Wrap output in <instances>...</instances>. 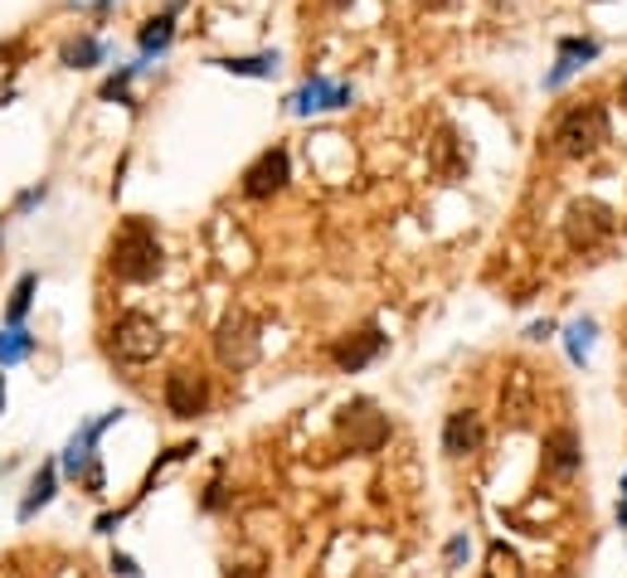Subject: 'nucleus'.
Listing matches in <instances>:
<instances>
[{
  "label": "nucleus",
  "instance_id": "26",
  "mask_svg": "<svg viewBox=\"0 0 627 578\" xmlns=\"http://www.w3.org/2000/svg\"><path fill=\"white\" fill-rule=\"evenodd\" d=\"M73 5H78V10H108L112 0H73Z\"/></svg>",
  "mask_w": 627,
  "mask_h": 578
},
{
  "label": "nucleus",
  "instance_id": "20",
  "mask_svg": "<svg viewBox=\"0 0 627 578\" xmlns=\"http://www.w3.org/2000/svg\"><path fill=\"white\" fill-rule=\"evenodd\" d=\"M224 73H238V78H273L278 73V54H254V59H219Z\"/></svg>",
  "mask_w": 627,
  "mask_h": 578
},
{
  "label": "nucleus",
  "instance_id": "13",
  "mask_svg": "<svg viewBox=\"0 0 627 578\" xmlns=\"http://www.w3.org/2000/svg\"><path fill=\"white\" fill-rule=\"evenodd\" d=\"M351 102V88L346 83H327V78H311L307 88L292 93V112L307 118V112H331V108H346Z\"/></svg>",
  "mask_w": 627,
  "mask_h": 578
},
{
  "label": "nucleus",
  "instance_id": "14",
  "mask_svg": "<svg viewBox=\"0 0 627 578\" xmlns=\"http://www.w3.org/2000/svg\"><path fill=\"white\" fill-rule=\"evenodd\" d=\"M428 161H433V171L443 175V181H457V175L467 171V151L453 127H438V136L428 142Z\"/></svg>",
  "mask_w": 627,
  "mask_h": 578
},
{
  "label": "nucleus",
  "instance_id": "32",
  "mask_svg": "<svg viewBox=\"0 0 627 578\" xmlns=\"http://www.w3.org/2000/svg\"><path fill=\"white\" fill-rule=\"evenodd\" d=\"M623 491H627V481H623Z\"/></svg>",
  "mask_w": 627,
  "mask_h": 578
},
{
  "label": "nucleus",
  "instance_id": "29",
  "mask_svg": "<svg viewBox=\"0 0 627 578\" xmlns=\"http://www.w3.org/2000/svg\"><path fill=\"white\" fill-rule=\"evenodd\" d=\"M0 408H5V374H0Z\"/></svg>",
  "mask_w": 627,
  "mask_h": 578
},
{
  "label": "nucleus",
  "instance_id": "16",
  "mask_svg": "<svg viewBox=\"0 0 627 578\" xmlns=\"http://www.w3.org/2000/svg\"><path fill=\"white\" fill-rule=\"evenodd\" d=\"M589 59H599V45H593V39H564V45H560V64H555V73L545 78V88H560V83L569 78L574 69L589 64Z\"/></svg>",
  "mask_w": 627,
  "mask_h": 578
},
{
  "label": "nucleus",
  "instance_id": "25",
  "mask_svg": "<svg viewBox=\"0 0 627 578\" xmlns=\"http://www.w3.org/2000/svg\"><path fill=\"white\" fill-rule=\"evenodd\" d=\"M112 569H118L122 578H142V574H137V564H132L127 554H112Z\"/></svg>",
  "mask_w": 627,
  "mask_h": 578
},
{
  "label": "nucleus",
  "instance_id": "6",
  "mask_svg": "<svg viewBox=\"0 0 627 578\" xmlns=\"http://www.w3.org/2000/svg\"><path fill=\"white\" fill-rule=\"evenodd\" d=\"M336 433L351 452H380L384 438H390V418L380 414L374 398H351V404H341V414H336Z\"/></svg>",
  "mask_w": 627,
  "mask_h": 578
},
{
  "label": "nucleus",
  "instance_id": "18",
  "mask_svg": "<svg viewBox=\"0 0 627 578\" xmlns=\"http://www.w3.org/2000/svg\"><path fill=\"white\" fill-rule=\"evenodd\" d=\"M102 54H108V45L93 39V35H78V39H69V45H64V64L69 69H93V64H102Z\"/></svg>",
  "mask_w": 627,
  "mask_h": 578
},
{
  "label": "nucleus",
  "instance_id": "2",
  "mask_svg": "<svg viewBox=\"0 0 627 578\" xmlns=\"http://www.w3.org/2000/svg\"><path fill=\"white\" fill-rule=\"evenodd\" d=\"M608 142V112L603 102H574V108L560 112L555 132H550V151L564 156V161H583V156L603 151Z\"/></svg>",
  "mask_w": 627,
  "mask_h": 578
},
{
  "label": "nucleus",
  "instance_id": "15",
  "mask_svg": "<svg viewBox=\"0 0 627 578\" xmlns=\"http://www.w3.org/2000/svg\"><path fill=\"white\" fill-rule=\"evenodd\" d=\"M175 10H181V0H175L165 15H151L142 25V35H137V45H142V54L151 59V54H165L171 49V39H175Z\"/></svg>",
  "mask_w": 627,
  "mask_h": 578
},
{
  "label": "nucleus",
  "instance_id": "1",
  "mask_svg": "<svg viewBox=\"0 0 627 578\" xmlns=\"http://www.w3.org/2000/svg\"><path fill=\"white\" fill-rule=\"evenodd\" d=\"M108 268L118 282H132V287H142V282H156L165 268V244L161 234H156L151 219L132 214L118 224V234H112L108 244Z\"/></svg>",
  "mask_w": 627,
  "mask_h": 578
},
{
  "label": "nucleus",
  "instance_id": "5",
  "mask_svg": "<svg viewBox=\"0 0 627 578\" xmlns=\"http://www.w3.org/2000/svg\"><path fill=\"white\" fill-rule=\"evenodd\" d=\"M108 345H112V355H118V360L146 365V360H156V355H161L165 331H161V321L146 317V311H122V317L112 321Z\"/></svg>",
  "mask_w": 627,
  "mask_h": 578
},
{
  "label": "nucleus",
  "instance_id": "8",
  "mask_svg": "<svg viewBox=\"0 0 627 578\" xmlns=\"http://www.w3.org/2000/svg\"><path fill=\"white\" fill-rule=\"evenodd\" d=\"M287 181H292L287 151H282V146H268L258 161H248V171H244V195H248V199H273V195L287 190Z\"/></svg>",
  "mask_w": 627,
  "mask_h": 578
},
{
  "label": "nucleus",
  "instance_id": "9",
  "mask_svg": "<svg viewBox=\"0 0 627 578\" xmlns=\"http://www.w3.org/2000/svg\"><path fill=\"white\" fill-rule=\"evenodd\" d=\"M161 394H165V408H171L175 418H200L209 408V380L200 370H171Z\"/></svg>",
  "mask_w": 627,
  "mask_h": 578
},
{
  "label": "nucleus",
  "instance_id": "11",
  "mask_svg": "<svg viewBox=\"0 0 627 578\" xmlns=\"http://www.w3.org/2000/svg\"><path fill=\"white\" fill-rule=\"evenodd\" d=\"M487 428H482V414L477 408H457V414H447L443 423V452L447 457H472L477 447H482Z\"/></svg>",
  "mask_w": 627,
  "mask_h": 578
},
{
  "label": "nucleus",
  "instance_id": "19",
  "mask_svg": "<svg viewBox=\"0 0 627 578\" xmlns=\"http://www.w3.org/2000/svg\"><path fill=\"white\" fill-rule=\"evenodd\" d=\"M54 477H59L54 467H39V477L29 481V496H25V506H20V520H29V515H35L39 506H49V501H54Z\"/></svg>",
  "mask_w": 627,
  "mask_h": 578
},
{
  "label": "nucleus",
  "instance_id": "17",
  "mask_svg": "<svg viewBox=\"0 0 627 578\" xmlns=\"http://www.w3.org/2000/svg\"><path fill=\"white\" fill-rule=\"evenodd\" d=\"M482 578H526V564H520V554L511 550V544H491L487 550V564H482Z\"/></svg>",
  "mask_w": 627,
  "mask_h": 578
},
{
  "label": "nucleus",
  "instance_id": "10",
  "mask_svg": "<svg viewBox=\"0 0 627 578\" xmlns=\"http://www.w3.org/2000/svg\"><path fill=\"white\" fill-rule=\"evenodd\" d=\"M380 351H384V331L370 321V325H360V331H346L336 345H331V365L355 374V370H365V365L380 360Z\"/></svg>",
  "mask_w": 627,
  "mask_h": 578
},
{
  "label": "nucleus",
  "instance_id": "23",
  "mask_svg": "<svg viewBox=\"0 0 627 578\" xmlns=\"http://www.w3.org/2000/svg\"><path fill=\"white\" fill-rule=\"evenodd\" d=\"M137 69H142V64L122 69V73H118V78H108V83H102V98H108V102H112V98H118V102H127V83H132V78H137Z\"/></svg>",
  "mask_w": 627,
  "mask_h": 578
},
{
  "label": "nucleus",
  "instance_id": "12",
  "mask_svg": "<svg viewBox=\"0 0 627 578\" xmlns=\"http://www.w3.org/2000/svg\"><path fill=\"white\" fill-rule=\"evenodd\" d=\"M545 471L550 477H574L579 471V462H583V447H579V433H574L569 423H560V428H550L545 433Z\"/></svg>",
  "mask_w": 627,
  "mask_h": 578
},
{
  "label": "nucleus",
  "instance_id": "30",
  "mask_svg": "<svg viewBox=\"0 0 627 578\" xmlns=\"http://www.w3.org/2000/svg\"><path fill=\"white\" fill-rule=\"evenodd\" d=\"M618 98H623V108H627V78H623V88H618Z\"/></svg>",
  "mask_w": 627,
  "mask_h": 578
},
{
  "label": "nucleus",
  "instance_id": "7",
  "mask_svg": "<svg viewBox=\"0 0 627 578\" xmlns=\"http://www.w3.org/2000/svg\"><path fill=\"white\" fill-rule=\"evenodd\" d=\"M540 408V380L530 365H511L501 380V423L506 428H526Z\"/></svg>",
  "mask_w": 627,
  "mask_h": 578
},
{
  "label": "nucleus",
  "instance_id": "28",
  "mask_svg": "<svg viewBox=\"0 0 627 578\" xmlns=\"http://www.w3.org/2000/svg\"><path fill=\"white\" fill-rule=\"evenodd\" d=\"M327 5H331V10H346V5H351V0H327Z\"/></svg>",
  "mask_w": 627,
  "mask_h": 578
},
{
  "label": "nucleus",
  "instance_id": "4",
  "mask_svg": "<svg viewBox=\"0 0 627 578\" xmlns=\"http://www.w3.org/2000/svg\"><path fill=\"white\" fill-rule=\"evenodd\" d=\"M258 351H263V335H258V321L248 311H229L224 321L214 325V360L224 370H254L258 365Z\"/></svg>",
  "mask_w": 627,
  "mask_h": 578
},
{
  "label": "nucleus",
  "instance_id": "21",
  "mask_svg": "<svg viewBox=\"0 0 627 578\" xmlns=\"http://www.w3.org/2000/svg\"><path fill=\"white\" fill-rule=\"evenodd\" d=\"M35 287H39V278H35V272H25V278L15 282V292H10V307H5V321H10V325H20V321H25L29 302H35Z\"/></svg>",
  "mask_w": 627,
  "mask_h": 578
},
{
  "label": "nucleus",
  "instance_id": "3",
  "mask_svg": "<svg viewBox=\"0 0 627 578\" xmlns=\"http://www.w3.org/2000/svg\"><path fill=\"white\" fill-rule=\"evenodd\" d=\"M618 234V214H613L603 199H569V209H564V244L574 248V254H593V248H603L608 238Z\"/></svg>",
  "mask_w": 627,
  "mask_h": 578
},
{
  "label": "nucleus",
  "instance_id": "24",
  "mask_svg": "<svg viewBox=\"0 0 627 578\" xmlns=\"http://www.w3.org/2000/svg\"><path fill=\"white\" fill-rule=\"evenodd\" d=\"M229 578H263V559H229V569H224Z\"/></svg>",
  "mask_w": 627,
  "mask_h": 578
},
{
  "label": "nucleus",
  "instance_id": "22",
  "mask_svg": "<svg viewBox=\"0 0 627 578\" xmlns=\"http://www.w3.org/2000/svg\"><path fill=\"white\" fill-rule=\"evenodd\" d=\"M29 345H35V341H29V335L20 331V325H10V331L0 335V365H15V360H25V355H29Z\"/></svg>",
  "mask_w": 627,
  "mask_h": 578
},
{
  "label": "nucleus",
  "instance_id": "31",
  "mask_svg": "<svg viewBox=\"0 0 627 578\" xmlns=\"http://www.w3.org/2000/svg\"><path fill=\"white\" fill-rule=\"evenodd\" d=\"M0 244H5V229H0Z\"/></svg>",
  "mask_w": 627,
  "mask_h": 578
},
{
  "label": "nucleus",
  "instance_id": "27",
  "mask_svg": "<svg viewBox=\"0 0 627 578\" xmlns=\"http://www.w3.org/2000/svg\"><path fill=\"white\" fill-rule=\"evenodd\" d=\"M418 5H428V10H443V5H453V0H418Z\"/></svg>",
  "mask_w": 627,
  "mask_h": 578
}]
</instances>
